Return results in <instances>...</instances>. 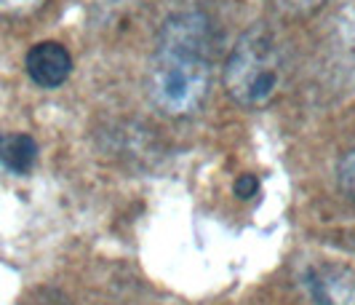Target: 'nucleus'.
Returning a JSON list of instances; mask_svg holds the SVG:
<instances>
[{
  "label": "nucleus",
  "mask_w": 355,
  "mask_h": 305,
  "mask_svg": "<svg viewBox=\"0 0 355 305\" xmlns=\"http://www.w3.org/2000/svg\"><path fill=\"white\" fill-rule=\"evenodd\" d=\"M257 190H259V180H257V174H241L238 182H235V196L238 198L257 196Z\"/></svg>",
  "instance_id": "obj_9"
},
{
  "label": "nucleus",
  "mask_w": 355,
  "mask_h": 305,
  "mask_svg": "<svg viewBox=\"0 0 355 305\" xmlns=\"http://www.w3.org/2000/svg\"><path fill=\"white\" fill-rule=\"evenodd\" d=\"M323 3H329V0H275L278 11L284 17H307V14L318 11Z\"/></svg>",
  "instance_id": "obj_6"
},
{
  "label": "nucleus",
  "mask_w": 355,
  "mask_h": 305,
  "mask_svg": "<svg viewBox=\"0 0 355 305\" xmlns=\"http://www.w3.org/2000/svg\"><path fill=\"white\" fill-rule=\"evenodd\" d=\"M43 0H0V11L3 14H27L37 8Z\"/></svg>",
  "instance_id": "obj_8"
},
{
  "label": "nucleus",
  "mask_w": 355,
  "mask_h": 305,
  "mask_svg": "<svg viewBox=\"0 0 355 305\" xmlns=\"http://www.w3.org/2000/svg\"><path fill=\"white\" fill-rule=\"evenodd\" d=\"M211 30L198 11L171 17L158 38L150 67V97L166 115H193L211 91Z\"/></svg>",
  "instance_id": "obj_1"
},
{
  "label": "nucleus",
  "mask_w": 355,
  "mask_h": 305,
  "mask_svg": "<svg viewBox=\"0 0 355 305\" xmlns=\"http://www.w3.org/2000/svg\"><path fill=\"white\" fill-rule=\"evenodd\" d=\"M339 188L355 204V147L339 163Z\"/></svg>",
  "instance_id": "obj_7"
},
{
  "label": "nucleus",
  "mask_w": 355,
  "mask_h": 305,
  "mask_svg": "<svg viewBox=\"0 0 355 305\" xmlns=\"http://www.w3.org/2000/svg\"><path fill=\"white\" fill-rule=\"evenodd\" d=\"M225 86L235 105L246 110L267 108L281 94L284 54L272 33L254 27L235 40L225 67Z\"/></svg>",
  "instance_id": "obj_2"
},
{
  "label": "nucleus",
  "mask_w": 355,
  "mask_h": 305,
  "mask_svg": "<svg viewBox=\"0 0 355 305\" xmlns=\"http://www.w3.org/2000/svg\"><path fill=\"white\" fill-rule=\"evenodd\" d=\"M24 67L30 81L40 89H59L72 72V54L56 40H43L35 43L27 56Z\"/></svg>",
  "instance_id": "obj_3"
},
{
  "label": "nucleus",
  "mask_w": 355,
  "mask_h": 305,
  "mask_svg": "<svg viewBox=\"0 0 355 305\" xmlns=\"http://www.w3.org/2000/svg\"><path fill=\"white\" fill-rule=\"evenodd\" d=\"M304 287L315 305H355V273L345 265H315L304 273Z\"/></svg>",
  "instance_id": "obj_4"
},
{
  "label": "nucleus",
  "mask_w": 355,
  "mask_h": 305,
  "mask_svg": "<svg viewBox=\"0 0 355 305\" xmlns=\"http://www.w3.org/2000/svg\"><path fill=\"white\" fill-rule=\"evenodd\" d=\"M37 161V142L21 131L0 134V172L8 174H30Z\"/></svg>",
  "instance_id": "obj_5"
}]
</instances>
